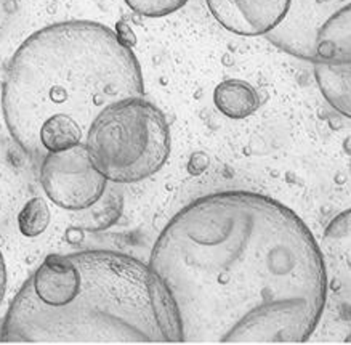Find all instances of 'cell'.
<instances>
[{
	"label": "cell",
	"mask_w": 351,
	"mask_h": 345,
	"mask_svg": "<svg viewBox=\"0 0 351 345\" xmlns=\"http://www.w3.org/2000/svg\"><path fill=\"white\" fill-rule=\"evenodd\" d=\"M186 344H302L327 302L321 248L273 198L218 191L184 206L149 257Z\"/></svg>",
	"instance_id": "obj_1"
},
{
	"label": "cell",
	"mask_w": 351,
	"mask_h": 345,
	"mask_svg": "<svg viewBox=\"0 0 351 345\" xmlns=\"http://www.w3.org/2000/svg\"><path fill=\"white\" fill-rule=\"evenodd\" d=\"M319 248L329 287L340 309L351 316V207L330 220Z\"/></svg>",
	"instance_id": "obj_8"
},
{
	"label": "cell",
	"mask_w": 351,
	"mask_h": 345,
	"mask_svg": "<svg viewBox=\"0 0 351 345\" xmlns=\"http://www.w3.org/2000/svg\"><path fill=\"white\" fill-rule=\"evenodd\" d=\"M12 344L183 342L177 305L149 263L116 250L49 255L2 328Z\"/></svg>",
	"instance_id": "obj_2"
},
{
	"label": "cell",
	"mask_w": 351,
	"mask_h": 345,
	"mask_svg": "<svg viewBox=\"0 0 351 345\" xmlns=\"http://www.w3.org/2000/svg\"><path fill=\"white\" fill-rule=\"evenodd\" d=\"M138 60L108 26L63 21L27 37L8 63L2 111L8 132L27 156L42 122L68 116L88 130L103 108L143 97Z\"/></svg>",
	"instance_id": "obj_3"
},
{
	"label": "cell",
	"mask_w": 351,
	"mask_h": 345,
	"mask_svg": "<svg viewBox=\"0 0 351 345\" xmlns=\"http://www.w3.org/2000/svg\"><path fill=\"white\" fill-rule=\"evenodd\" d=\"M351 0H292L291 10L267 39L289 55L315 63L316 36L321 26Z\"/></svg>",
	"instance_id": "obj_6"
},
{
	"label": "cell",
	"mask_w": 351,
	"mask_h": 345,
	"mask_svg": "<svg viewBox=\"0 0 351 345\" xmlns=\"http://www.w3.org/2000/svg\"><path fill=\"white\" fill-rule=\"evenodd\" d=\"M315 78L326 102L341 116L351 119V64L316 61Z\"/></svg>",
	"instance_id": "obj_10"
},
{
	"label": "cell",
	"mask_w": 351,
	"mask_h": 345,
	"mask_svg": "<svg viewBox=\"0 0 351 345\" xmlns=\"http://www.w3.org/2000/svg\"><path fill=\"white\" fill-rule=\"evenodd\" d=\"M85 146L93 167L109 183L143 182L169 159L167 119L143 97L122 98L98 112L87 130Z\"/></svg>",
	"instance_id": "obj_4"
},
{
	"label": "cell",
	"mask_w": 351,
	"mask_h": 345,
	"mask_svg": "<svg viewBox=\"0 0 351 345\" xmlns=\"http://www.w3.org/2000/svg\"><path fill=\"white\" fill-rule=\"evenodd\" d=\"M316 61L351 64V3L335 12L316 36Z\"/></svg>",
	"instance_id": "obj_9"
},
{
	"label": "cell",
	"mask_w": 351,
	"mask_h": 345,
	"mask_svg": "<svg viewBox=\"0 0 351 345\" xmlns=\"http://www.w3.org/2000/svg\"><path fill=\"white\" fill-rule=\"evenodd\" d=\"M188 0H125L135 13L148 18H160L172 15L186 5Z\"/></svg>",
	"instance_id": "obj_13"
},
{
	"label": "cell",
	"mask_w": 351,
	"mask_h": 345,
	"mask_svg": "<svg viewBox=\"0 0 351 345\" xmlns=\"http://www.w3.org/2000/svg\"><path fill=\"white\" fill-rule=\"evenodd\" d=\"M5 287H7V270H5V262H3L2 254H0V304H2L3 296H5Z\"/></svg>",
	"instance_id": "obj_14"
},
{
	"label": "cell",
	"mask_w": 351,
	"mask_h": 345,
	"mask_svg": "<svg viewBox=\"0 0 351 345\" xmlns=\"http://www.w3.org/2000/svg\"><path fill=\"white\" fill-rule=\"evenodd\" d=\"M213 18L232 34L268 36L284 21L292 0H206Z\"/></svg>",
	"instance_id": "obj_7"
},
{
	"label": "cell",
	"mask_w": 351,
	"mask_h": 345,
	"mask_svg": "<svg viewBox=\"0 0 351 345\" xmlns=\"http://www.w3.org/2000/svg\"><path fill=\"white\" fill-rule=\"evenodd\" d=\"M40 183L55 206L73 212L92 209L109 188V182L93 167L85 141L68 151L44 156Z\"/></svg>",
	"instance_id": "obj_5"
},
{
	"label": "cell",
	"mask_w": 351,
	"mask_h": 345,
	"mask_svg": "<svg viewBox=\"0 0 351 345\" xmlns=\"http://www.w3.org/2000/svg\"><path fill=\"white\" fill-rule=\"evenodd\" d=\"M50 224V209L45 200L34 198L23 207L18 217V225H20L21 233L29 238L39 236L49 228Z\"/></svg>",
	"instance_id": "obj_12"
},
{
	"label": "cell",
	"mask_w": 351,
	"mask_h": 345,
	"mask_svg": "<svg viewBox=\"0 0 351 345\" xmlns=\"http://www.w3.org/2000/svg\"><path fill=\"white\" fill-rule=\"evenodd\" d=\"M217 110L231 119H245L260 106V97L249 82L241 79L223 80L213 92Z\"/></svg>",
	"instance_id": "obj_11"
}]
</instances>
